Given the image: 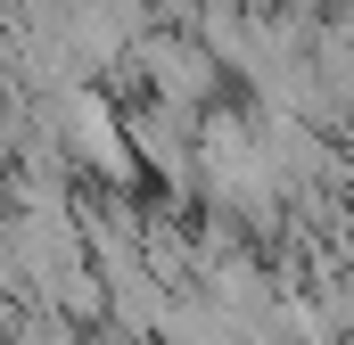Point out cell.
Here are the masks:
<instances>
[{"instance_id": "1", "label": "cell", "mask_w": 354, "mask_h": 345, "mask_svg": "<svg viewBox=\"0 0 354 345\" xmlns=\"http://www.w3.org/2000/svg\"><path fill=\"white\" fill-rule=\"evenodd\" d=\"M132 75L157 90L165 107H181V115H206V99H214V83H223V58H214L206 41H181V33H140Z\"/></svg>"}]
</instances>
